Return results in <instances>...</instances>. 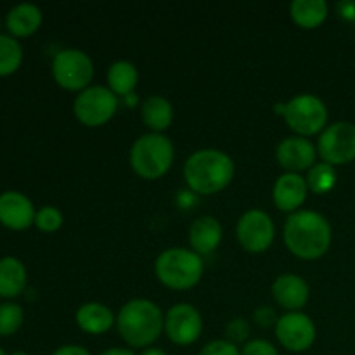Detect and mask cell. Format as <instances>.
<instances>
[{"mask_svg": "<svg viewBox=\"0 0 355 355\" xmlns=\"http://www.w3.org/2000/svg\"><path fill=\"white\" fill-rule=\"evenodd\" d=\"M286 248L304 260H318L326 255L333 241L328 218L314 210H298L288 215L283 229Z\"/></svg>", "mask_w": 355, "mask_h": 355, "instance_id": "obj_1", "label": "cell"}, {"mask_svg": "<svg viewBox=\"0 0 355 355\" xmlns=\"http://www.w3.org/2000/svg\"><path fill=\"white\" fill-rule=\"evenodd\" d=\"M234 173V159L217 148L198 149L184 163V179L194 194L220 193L232 182Z\"/></svg>", "mask_w": 355, "mask_h": 355, "instance_id": "obj_2", "label": "cell"}, {"mask_svg": "<svg viewBox=\"0 0 355 355\" xmlns=\"http://www.w3.org/2000/svg\"><path fill=\"white\" fill-rule=\"evenodd\" d=\"M116 328L130 349H148L165 331V314L149 298H132L116 315Z\"/></svg>", "mask_w": 355, "mask_h": 355, "instance_id": "obj_3", "label": "cell"}, {"mask_svg": "<svg viewBox=\"0 0 355 355\" xmlns=\"http://www.w3.org/2000/svg\"><path fill=\"white\" fill-rule=\"evenodd\" d=\"M203 272V259L191 248H182V246L166 248L155 260L156 277L163 286L170 290H191L200 283Z\"/></svg>", "mask_w": 355, "mask_h": 355, "instance_id": "obj_4", "label": "cell"}, {"mask_svg": "<svg viewBox=\"0 0 355 355\" xmlns=\"http://www.w3.org/2000/svg\"><path fill=\"white\" fill-rule=\"evenodd\" d=\"M128 158H130L132 170L139 177L146 180H156L172 168L175 148L165 134L148 132L135 139Z\"/></svg>", "mask_w": 355, "mask_h": 355, "instance_id": "obj_5", "label": "cell"}, {"mask_svg": "<svg viewBox=\"0 0 355 355\" xmlns=\"http://www.w3.org/2000/svg\"><path fill=\"white\" fill-rule=\"evenodd\" d=\"M284 121L302 137L321 134L328 127V107L315 94H297L284 103Z\"/></svg>", "mask_w": 355, "mask_h": 355, "instance_id": "obj_6", "label": "cell"}, {"mask_svg": "<svg viewBox=\"0 0 355 355\" xmlns=\"http://www.w3.org/2000/svg\"><path fill=\"white\" fill-rule=\"evenodd\" d=\"M94 61L85 51L76 47L62 49L52 59V76L66 90L82 92L94 78Z\"/></svg>", "mask_w": 355, "mask_h": 355, "instance_id": "obj_7", "label": "cell"}, {"mask_svg": "<svg viewBox=\"0 0 355 355\" xmlns=\"http://www.w3.org/2000/svg\"><path fill=\"white\" fill-rule=\"evenodd\" d=\"M118 96L107 85H90L78 92L73 103L76 120L85 127H101L114 116Z\"/></svg>", "mask_w": 355, "mask_h": 355, "instance_id": "obj_8", "label": "cell"}, {"mask_svg": "<svg viewBox=\"0 0 355 355\" xmlns=\"http://www.w3.org/2000/svg\"><path fill=\"white\" fill-rule=\"evenodd\" d=\"M318 155L329 165H345L355 159V125L335 121L319 134Z\"/></svg>", "mask_w": 355, "mask_h": 355, "instance_id": "obj_9", "label": "cell"}, {"mask_svg": "<svg viewBox=\"0 0 355 355\" xmlns=\"http://www.w3.org/2000/svg\"><path fill=\"white\" fill-rule=\"evenodd\" d=\"M236 236L246 252L262 253L274 243L276 225L267 211L252 208L239 217L236 224Z\"/></svg>", "mask_w": 355, "mask_h": 355, "instance_id": "obj_10", "label": "cell"}, {"mask_svg": "<svg viewBox=\"0 0 355 355\" xmlns=\"http://www.w3.org/2000/svg\"><path fill=\"white\" fill-rule=\"evenodd\" d=\"M276 338L286 350L295 354L305 352L314 345L318 328L305 312H286L276 322Z\"/></svg>", "mask_w": 355, "mask_h": 355, "instance_id": "obj_11", "label": "cell"}, {"mask_svg": "<svg viewBox=\"0 0 355 355\" xmlns=\"http://www.w3.org/2000/svg\"><path fill=\"white\" fill-rule=\"evenodd\" d=\"M165 333L170 342L179 347H189L203 333V318L194 305L180 302L172 305L165 314Z\"/></svg>", "mask_w": 355, "mask_h": 355, "instance_id": "obj_12", "label": "cell"}, {"mask_svg": "<svg viewBox=\"0 0 355 355\" xmlns=\"http://www.w3.org/2000/svg\"><path fill=\"white\" fill-rule=\"evenodd\" d=\"M318 158V146L309 137L290 135L284 137L276 148V159L286 172L302 173L311 170Z\"/></svg>", "mask_w": 355, "mask_h": 355, "instance_id": "obj_13", "label": "cell"}, {"mask_svg": "<svg viewBox=\"0 0 355 355\" xmlns=\"http://www.w3.org/2000/svg\"><path fill=\"white\" fill-rule=\"evenodd\" d=\"M33 203L19 191H6L0 194V224L12 231H23L35 224Z\"/></svg>", "mask_w": 355, "mask_h": 355, "instance_id": "obj_14", "label": "cell"}, {"mask_svg": "<svg viewBox=\"0 0 355 355\" xmlns=\"http://www.w3.org/2000/svg\"><path fill=\"white\" fill-rule=\"evenodd\" d=\"M272 297L288 312H298L307 305L311 298V286L302 276L293 272H284L277 276L272 283Z\"/></svg>", "mask_w": 355, "mask_h": 355, "instance_id": "obj_15", "label": "cell"}, {"mask_svg": "<svg viewBox=\"0 0 355 355\" xmlns=\"http://www.w3.org/2000/svg\"><path fill=\"white\" fill-rule=\"evenodd\" d=\"M309 194L307 180L302 173L284 172L276 179L272 187V200L281 211H293L300 210L302 205L305 203Z\"/></svg>", "mask_w": 355, "mask_h": 355, "instance_id": "obj_16", "label": "cell"}, {"mask_svg": "<svg viewBox=\"0 0 355 355\" xmlns=\"http://www.w3.org/2000/svg\"><path fill=\"white\" fill-rule=\"evenodd\" d=\"M224 236L220 220L214 215H201L189 227V245L198 255H210L218 248Z\"/></svg>", "mask_w": 355, "mask_h": 355, "instance_id": "obj_17", "label": "cell"}, {"mask_svg": "<svg viewBox=\"0 0 355 355\" xmlns=\"http://www.w3.org/2000/svg\"><path fill=\"white\" fill-rule=\"evenodd\" d=\"M75 321L78 328L89 335H104L116 324V315L101 302H87L78 307Z\"/></svg>", "mask_w": 355, "mask_h": 355, "instance_id": "obj_18", "label": "cell"}, {"mask_svg": "<svg viewBox=\"0 0 355 355\" xmlns=\"http://www.w3.org/2000/svg\"><path fill=\"white\" fill-rule=\"evenodd\" d=\"M42 21H44V14H42L40 7L30 2H23L14 6L7 12L6 26L12 37H30L42 26Z\"/></svg>", "mask_w": 355, "mask_h": 355, "instance_id": "obj_19", "label": "cell"}, {"mask_svg": "<svg viewBox=\"0 0 355 355\" xmlns=\"http://www.w3.org/2000/svg\"><path fill=\"white\" fill-rule=\"evenodd\" d=\"M141 116L149 130L163 134L173 121V106L165 96L153 94L142 103Z\"/></svg>", "mask_w": 355, "mask_h": 355, "instance_id": "obj_20", "label": "cell"}, {"mask_svg": "<svg viewBox=\"0 0 355 355\" xmlns=\"http://www.w3.org/2000/svg\"><path fill=\"white\" fill-rule=\"evenodd\" d=\"M28 272L21 260L14 257L0 259V297L14 298L26 288Z\"/></svg>", "mask_w": 355, "mask_h": 355, "instance_id": "obj_21", "label": "cell"}, {"mask_svg": "<svg viewBox=\"0 0 355 355\" xmlns=\"http://www.w3.org/2000/svg\"><path fill=\"white\" fill-rule=\"evenodd\" d=\"M107 87L113 90L116 96L127 97L134 94L135 87L139 83V69L137 66L127 59H118L111 62L106 73Z\"/></svg>", "mask_w": 355, "mask_h": 355, "instance_id": "obj_22", "label": "cell"}, {"mask_svg": "<svg viewBox=\"0 0 355 355\" xmlns=\"http://www.w3.org/2000/svg\"><path fill=\"white\" fill-rule=\"evenodd\" d=\"M328 2L326 0H293L290 3V14L298 26L305 30L318 28L328 17Z\"/></svg>", "mask_w": 355, "mask_h": 355, "instance_id": "obj_23", "label": "cell"}, {"mask_svg": "<svg viewBox=\"0 0 355 355\" xmlns=\"http://www.w3.org/2000/svg\"><path fill=\"white\" fill-rule=\"evenodd\" d=\"M23 62V47L10 35H0V76L12 75Z\"/></svg>", "mask_w": 355, "mask_h": 355, "instance_id": "obj_24", "label": "cell"}, {"mask_svg": "<svg viewBox=\"0 0 355 355\" xmlns=\"http://www.w3.org/2000/svg\"><path fill=\"white\" fill-rule=\"evenodd\" d=\"M336 179V170L335 166L329 165V163H315L311 170H307V175H305V180H307L309 191L315 194H326L335 187Z\"/></svg>", "mask_w": 355, "mask_h": 355, "instance_id": "obj_25", "label": "cell"}, {"mask_svg": "<svg viewBox=\"0 0 355 355\" xmlns=\"http://www.w3.org/2000/svg\"><path fill=\"white\" fill-rule=\"evenodd\" d=\"M24 321L23 307L17 304H2L0 305V336L14 335L21 328Z\"/></svg>", "mask_w": 355, "mask_h": 355, "instance_id": "obj_26", "label": "cell"}, {"mask_svg": "<svg viewBox=\"0 0 355 355\" xmlns=\"http://www.w3.org/2000/svg\"><path fill=\"white\" fill-rule=\"evenodd\" d=\"M64 222V217H62V211L59 208L51 207H42L40 210L35 215V225L40 229L42 232H55Z\"/></svg>", "mask_w": 355, "mask_h": 355, "instance_id": "obj_27", "label": "cell"}, {"mask_svg": "<svg viewBox=\"0 0 355 355\" xmlns=\"http://www.w3.org/2000/svg\"><path fill=\"white\" fill-rule=\"evenodd\" d=\"M248 336H250V324L246 319L243 318L231 319V321L227 322V326H225V340L234 343V345H238V343H243V345H245V343L248 342Z\"/></svg>", "mask_w": 355, "mask_h": 355, "instance_id": "obj_28", "label": "cell"}, {"mask_svg": "<svg viewBox=\"0 0 355 355\" xmlns=\"http://www.w3.org/2000/svg\"><path fill=\"white\" fill-rule=\"evenodd\" d=\"M241 355H279L276 345L266 338H253L243 345Z\"/></svg>", "mask_w": 355, "mask_h": 355, "instance_id": "obj_29", "label": "cell"}, {"mask_svg": "<svg viewBox=\"0 0 355 355\" xmlns=\"http://www.w3.org/2000/svg\"><path fill=\"white\" fill-rule=\"evenodd\" d=\"M198 355H241V350L238 349V345H234V343L227 342L224 338L208 342Z\"/></svg>", "mask_w": 355, "mask_h": 355, "instance_id": "obj_30", "label": "cell"}, {"mask_svg": "<svg viewBox=\"0 0 355 355\" xmlns=\"http://www.w3.org/2000/svg\"><path fill=\"white\" fill-rule=\"evenodd\" d=\"M253 319L259 326L262 328H269V326H276L277 322V315L276 311L272 307H259L255 312H253Z\"/></svg>", "mask_w": 355, "mask_h": 355, "instance_id": "obj_31", "label": "cell"}, {"mask_svg": "<svg viewBox=\"0 0 355 355\" xmlns=\"http://www.w3.org/2000/svg\"><path fill=\"white\" fill-rule=\"evenodd\" d=\"M52 355H92L85 347L76 345V343H68V345H61L55 349Z\"/></svg>", "mask_w": 355, "mask_h": 355, "instance_id": "obj_32", "label": "cell"}, {"mask_svg": "<svg viewBox=\"0 0 355 355\" xmlns=\"http://www.w3.org/2000/svg\"><path fill=\"white\" fill-rule=\"evenodd\" d=\"M338 12H340V16L345 17V19L354 21L355 19V2H340Z\"/></svg>", "mask_w": 355, "mask_h": 355, "instance_id": "obj_33", "label": "cell"}, {"mask_svg": "<svg viewBox=\"0 0 355 355\" xmlns=\"http://www.w3.org/2000/svg\"><path fill=\"white\" fill-rule=\"evenodd\" d=\"M99 355H137L132 349H125V347H113V349H107Z\"/></svg>", "mask_w": 355, "mask_h": 355, "instance_id": "obj_34", "label": "cell"}, {"mask_svg": "<svg viewBox=\"0 0 355 355\" xmlns=\"http://www.w3.org/2000/svg\"><path fill=\"white\" fill-rule=\"evenodd\" d=\"M139 355H168L163 349H158V347H148V349L142 350Z\"/></svg>", "mask_w": 355, "mask_h": 355, "instance_id": "obj_35", "label": "cell"}, {"mask_svg": "<svg viewBox=\"0 0 355 355\" xmlns=\"http://www.w3.org/2000/svg\"><path fill=\"white\" fill-rule=\"evenodd\" d=\"M10 355H28V354L23 352V350H16V352H12Z\"/></svg>", "mask_w": 355, "mask_h": 355, "instance_id": "obj_36", "label": "cell"}, {"mask_svg": "<svg viewBox=\"0 0 355 355\" xmlns=\"http://www.w3.org/2000/svg\"><path fill=\"white\" fill-rule=\"evenodd\" d=\"M0 355H7V354H6V350H2V349H0Z\"/></svg>", "mask_w": 355, "mask_h": 355, "instance_id": "obj_37", "label": "cell"}]
</instances>
